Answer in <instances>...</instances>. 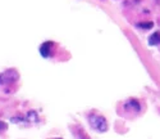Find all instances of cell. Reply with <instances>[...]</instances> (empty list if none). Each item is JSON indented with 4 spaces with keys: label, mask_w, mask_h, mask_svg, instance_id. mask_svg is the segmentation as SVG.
<instances>
[{
    "label": "cell",
    "mask_w": 160,
    "mask_h": 139,
    "mask_svg": "<svg viewBox=\"0 0 160 139\" xmlns=\"http://www.w3.org/2000/svg\"><path fill=\"white\" fill-rule=\"evenodd\" d=\"M5 130H7V124L0 121V133H1V131H5Z\"/></svg>",
    "instance_id": "8992f818"
},
{
    "label": "cell",
    "mask_w": 160,
    "mask_h": 139,
    "mask_svg": "<svg viewBox=\"0 0 160 139\" xmlns=\"http://www.w3.org/2000/svg\"><path fill=\"white\" fill-rule=\"evenodd\" d=\"M19 79V75L15 70H8V71L0 73V85H8L15 83Z\"/></svg>",
    "instance_id": "7a4b0ae2"
},
{
    "label": "cell",
    "mask_w": 160,
    "mask_h": 139,
    "mask_svg": "<svg viewBox=\"0 0 160 139\" xmlns=\"http://www.w3.org/2000/svg\"><path fill=\"white\" fill-rule=\"evenodd\" d=\"M88 121L93 130L100 131V133H104L108 130V122L103 116H91Z\"/></svg>",
    "instance_id": "6da1fadb"
},
{
    "label": "cell",
    "mask_w": 160,
    "mask_h": 139,
    "mask_svg": "<svg viewBox=\"0 0 160 139\" xmlns=\"http://www.w3.org/2000/svg\"><path fill=\"white\" fill-rule=\"evenodd\" d=\"M154 26L153 22H146V23H140L138 27H141V29H151V27Z\"/></svg>",
    "instance_id": "5b68a950"
},
{
    "label": "cell",
    "mask_w": 160,
    "mask_h": 139,
    "mask_svg": "<svg viewBox=\"0 0 160 139\" xmlns=\"http://www.w3.org/2000/svg\"><path fill=\"white\" fill-rule=\"evenodd\" d=\"M53 50H54V42L53 41H45V42H42L40 46V54L44 58L51 57Z\"/></svg>",
    "instance_id": "3957f363"
},
{
    "label": "cell",
    "mask_w": 160,
    "mask_h": 139,
    "mask_svg": "<svg viewBox=\"0 0 160 139\" xmlns=\"http://www.w3.org/2000/svg\"><path fill=\"white\" fill-rule=\"evenodd\" d=\"M149 44L150 45H158V44H160V34L159 32H155V34H153L149 37Z\"/></svg>",
    "instance_id": "277c9868"
}]
</instances>
